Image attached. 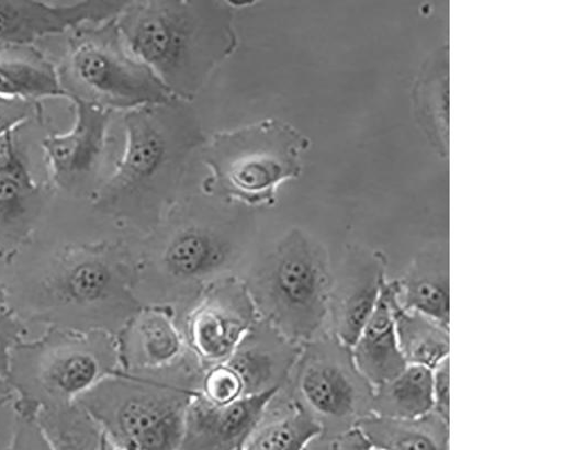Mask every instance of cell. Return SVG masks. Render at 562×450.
Returning a JSON list of instances; mask_svg holds the SVG:
<instances>
[{
    "mask_svg": "<svg viewBox=\"0 0 562 450\" xmlns=\"http://www.w3.org/2000/svg\"><path fill=\"white\" fill-rule=\"evenodd\" d=\"M137 262L121 243L68 245L38 273L7 285L24 322L117 337L144 307L136 294Z\"/></svg>",
    "mask_w": 562,
    "mask_h": 450,
    "instance_id": "1",
    "label": "cell"
},
{
    "mask_svg": "<svg viewBox=\"0 0 562 450\" xmlns=\"http://www.w3.org/2000/svg\"><path fill=\"white\" fill-rule=\"evenodd\" d=\"M115 25L128 53L184 99L199 93L236 43L231 9L207 0L128 2Z\"/></svg>",
    "mask_w": 562,
    "mask_h": 450,
    "instance_id": "2",
    "label": "cell"
},
{
    "mask_svg": "<svg viewBox=\"0 0 562 450\" xmlns=\"http://www.w3.org/2000/svg\"><path fill=\"white\" fill-rule=\"evenodd\" d=\"M117 168L93 194V207L133 229L153 234L176 195L184 164L201 143L199 127L170 102L128 111Z\"/></svg>",
    "mask_w": 562,
    "mask_h": 450,
    "instance_id": "3",
    "label": "cell"
},
{
    "mask_svg": "<svg viewBox=\"0 0 562 450\" xmlns=\"http://www.w3.org/2000/svg\"><path fill=\"white\" fill-rule=\"evenodd\" d=\"M203 374L190 350L165 369L122 370L76 403L100 425L116 450H177Z\"/></svg>",
    "mask_w": 562,
    "mask_h": 450,
    "instance_id": "4",
    "label": "cell"
},
{
    "mask_svg": "<svg viewBox=\"0 0 562 450\" xmlns=\"http://www.w3.org/2000/svg\"><path fill=\"white\" fill-rule=\"evenodd\" d=\"M121 371L115 336L49 327L13 349L7 381L15 394L14 410L38 416L67 407Z\"/></svg>",
    "mask_w": 562,
    "mask_h": 450,
    "instance_id": "5",
    "label": "cell"
},
{
    "mask_svg": "<svg viewBox=\"0 0 562 450\" xmlns=\"http://www.w3.org/2000/svg\"><path fill=\"white\" fill-rule=\"evenodd\" d=\"M333 281L329 254L300 229L281 239L244 280L259 318L300 345L324 334Z\"/></svg>",
    "mask_w": 562,
    "mask_h": 450,
    "instance_id": "6",
    "label": "cell"
},
{
    "mask_svg": "<svg viewBox=\"0 0 562 450\" xmlns=\"http://www.w3.org/2000/svg\"><path fill=\"white\" fill-rule=\"evenodd\" d=\"M307 147L303 134L278 120L217 134L205 150L212 172L207 190L248 205H270L278 188L301 173Z\"/></svg>",
    "mask_w": 562,
    "mask_h": 450,
    "instance_id": "7",
    "label": "cell"
},
{
    "mask_svg": "<svg viewBox=\"0 0 562 450\" xmlns=\"http://www.w3.org/2000/svg\"><path fill=\"white\" fill-rule=\"evenodd\" d=\"M67 100L78 99L111 112L171 102L173 95L126 49L115 19L71 32L58 67Z\"/></svg>",
    "mask_w": 562,
    "mask_h": 450,
    "instance_id": "8",
    "label": "cell"
},
{
    "mask_svg": "<svg viewBox=\"0 0 562 450\" xmlns=\"http://www.w3.org/2000/svg\"><path fill=\"white\" fill-rule=\"evenodd\" d=\"M232 237L206 224H186L169 234L150 256L137 259L136 294L140 302L171 306L181 315L213 283L232 277L238 262ZM146 304V305H148Z\"/></svg>",
    "mask_w": 562,
    "mask_h": 450,
    "instance_id": "9",
    "label": "cell"
},
{
    "mask_svg": "<svg viewBox=\"0 0 562 450\" xmlns=\"http://www.w3.org/2000/svg\"><path fill=\"white\" fill-rule=\"evenodd\" d=\"M286 389L323 437L334 439L371 415L374 389L358 370L351 347L331 333L303 345Z\"/></svg>",
    "mask_w": 562,
    "mask_h": 450,
    "instance_id": "10",
    "label": "cell"
},
{
    "mask_svg": "<svg viewBox=\"0 0 562 450\" xmlns=\"http://www.w3.org/2000/svg\"><path fill=\"white\" fill-rule=\"evenodd\" d=\"M181 318L187 347L205 371L225 362L259 314L244 280L232 275L210 285Z\"/></svg>",
    "mask_w": 562,
    "mask_h": 450,
    "instance_id": "11",
    "label": "cell"
},
{
    "mask_svg": "<svg viewBox=\"0 0 562 450\" xmlns=\"http://www.w3.org/2000/svg\"><path fill=\"white\" fill-rule=\"evenodd\" d=\"M71 128L46 135L41 147L54 188L71 196L95 194L112 112L78 99Z\"/></svg>",
    "mask_w": 562,
    "mask_h": 450,
    "instance_id": "12",
    "label": "cell"
},
{
    "mask_svg": "<svg viewBox=\"0 0 562 450\" xmlns=\"http://www.w3.org/2000/svg\"><path fill=\"white\" fill-rule=\"evenodd\" d=\"M128 2L82 0L74 3L0 0V44L29 47L38 40L117 18Z\"/></svg>",
    "mask_w": 562,
    "mask_h": 450,
    "instance_id": "13",
    "label": "cell"
},
{
    "mask_svg": "<svg viewBox=\"0 0 562 450\" xmlns=\"http://www.w3.org/2000/svg\"><path fill=\"white\" fill-rule=\"evenodd\" d=\"M386 278V259L376 251L352 249L334 273L330 333L352 347L376 307Z\"/></svg>",
    "mask_w": 562,
    "mask_h": 450,
    "instance_id": "14",
    "label": "cell"
},
{
    "mask_svg": "<svg viewBox=\"0 0 562 450\" xmlns=\"http://www.w3.org/2000/svg\"><path fill=\"white\" fill-rule=\"evenodd\" d=\"M279 393L214 404L199 391L187 410L183 435L177 450H240Z\"/></svg>",
    "mask_w": 562,
    "mask_h": 450,
    "instance_id": "15",
    "label": "cell"
},
{
    "mask_svg": "<svg viewBox=\"0 0 562 450\" xmlns=\"http://www.w3.org/2000/svg\"><path fill=\"white\" fill-rule=\"evenodd\" d=\"M303 345L259 318L236 350L222 363L245 397L286 389Z\"/></svg>",
    "mask_w": 562,
    "mask_h": 450,
    "instance_id": "16",
    "label": "cell"
},
{
    "mask_svg": "<svg viewBox=\"0 0 562 450\" xmlns=\"http://www.w3.org/2000/svg\"><path fill=\"white\" fill-rule=\"evenodd\" d=\"M116 339L124 371L165 369L190 351L176 310L167 305H144Z\"/></svg>",
    "mask_w": 562,
    "mask_h": 450,
    "instance_id": "17",
    "label": "cell"
},
{
    "mask_svg": "<svg viewBox=\"0 0 562 450\" xmlns=\"http://www.w3.org/2000/svg\"><path fill=\"white\" fill-rule=\"evenodd\" d=\"M397 304L449 328L450 268L447 249L431 247L418 254L405 274L389 281Z\"/></svg>",
    "mask_w": 562,
    "mask_h": 450,
    "instance_id": "18",
    "label": "cell"
},
{
    "mask_svg": "<svg viewBox=\"0 0 562 450\" xmlns=\"http://www.w3.org/2000/svg\"><path fill=\"white\" fill-rule=\"evenodd\" d=\"M46 189L31 172L0 176V259L12 261L34 237Z\"/></svg>",
    "mask_w": 562,
    "mask_h": 450,
    "instance_id": "19",
    "label": "cell"
},
{
    "mask_svg": "<svg viewBox=\"0 0 562 450\" xmlns=\"http://www.w3.org/2000/svg\"><path fill=\"white\" fill-rule=\"evenodd\" d=\"M0 98L40 104L67 99L58 67L34 45L0 44Z\"/></svg>",
    "mask_w": 562,
    "mask_h": 450,
    "instance_id": "20",
    "label": "cell"
},
{
    "mask_svg": "<svg viewBox=\"0 0 562 450\" xmlns=\"http://www.w3.org/2000/svg\"><path fill=\"white\" fill-rule=\"evenodd\" d=\"M351 350L358 370L373 389L406 369L407 363L398 345L394 313L385 285L376 307Z\"/></svg>",
    "mask_w": 562,
    "mask_h": 450,
    "instance_id": "21",
    "label": "cell"
},
{
    "mask_svg": "<svg viewBox=\"0 0 562 450\" xmlns=\"http://www.w3.org/2000/svg\"><path fill=\"white\" fill-rule=\"evenodd\" d=\"M416 119L431 144L448 155L449 135V55L439 47L422 66L413 88Z\"/></svg>",
    "mask_w": 562,
    "mask_h": 450,
    "instance_id": "22",
    "label": "cell"
},
{
    "mask_svg": "<svg viewBox=\"0 0 562 450\" xmlns=\"http://www.w3.org/2000/svg\"><path fill=\"white\" fill-rule=\"evenodd\" d=\"M356 428L380 450H449V420L436 412L409 419L370 415Z\"/></svg>",
    "mask_w": 562,
    "mask_h": 450,
    "instance_id": "23",
    "label": "cell"
},
{
    "mask_svg": "<svg viewBox=\"0 0 562 450\" xmlns=\"http://www.w3.org/2000/svg\"><path fill=\"white\" fill-rule=\"evenodd\" d=\"M401 351L407 365L434 370L449 358V328L414 311L402 308L394 299L389 280L385 283Z\"/></svg>",
    "mask_w": 562,
    "mask_h": 450,
    "instance_id": "24",
    "label": "cell"
},
{
    "mask_svg": "<svg viewBox=\"0 0 562 450\" xmlns=\"http://www.w3.org/2000/svg\"><path fill=\"white\" fill-rule=\"evenodd\" d=\"M434 412L432 370L407 365L394 379L374 387L371 415L409 419Z\"/></svg>",
    "mask_w": 562,
    "mask_h": 450,
    "instance_id": "25",
    "label": "cell"
},
{
    "mask_svg": "<svg viewBox=\"0 0 562 450\" xmlns=\"http://www.w3.org/2000/svg\"><path fill=\"white\" fill-rule=\"evenodd\" d=\"M322 437V428L288 400L271 416L266 413L240 450H307Z\"/></svg>",
    "mask_w": 562,
    "mask_h": 450,
    "instance_id": "26",
    "label": "cell"
},
{
    "mask_svg": "<svg viewBox=\"0 0 562 450\" xmlns=\"http://www.w3.org/2000/svg\"><path fill=\"white\" fill-rule=\"evenodd\" d=\"M37 418L55 450H116L100 425L76 402L41 412Z\"/></svg>",
    "mask_w": 562,
    "mask_h": 450,
    "instance_id": "27",
    "label": "cell"
},
{
    "mask_svg": "<svg viewBox=\"0 0 562 450\" xmlns=\"http://www.w3.org/2000/svg\"><path fill=\"white\" fill-rule=\"evenodd\" d=\"M29 330L9 300L7 284L0 283V379L7 380L13 349Z\"/></svg>",
    "mask_w": 562,
    "mask_h": 450,
    "instance_id": "28",
    "label": "cell"
},
{
    "mask_svg": "<svg viewBox=\"0 0 562 450\" xmlns=\"http://www.w3.org/2000/svg\"><path fill=\"white\" fill-rule=\"evenodd\" d=\"M13 435L8 450H55L37 415L14 410Z\"/></svg>",
    "mask_w": 562,
    "mask_h": 450,
    "instance_id": "29",
    "label": "cell"
},
{
    "mask_svg": "<svg viewBox=\"0 0 562 450\" xmlns=\"http://www.w3.org/2000/svg\"><path fill=\"white\" fill-rule=\"evenodd\" d=\"M40 113V104L0 98V135L19 130Z\"/></svg>",
    "mask_w": 562,
    "mask_h": 450,
    "instance_id": "30",
    "label": "cell"
},
{
    "mask_svg": "<svg viewBox=\"0 0 562 450\" xmlns=\"http://www.w3.org/2000/svg\"><path fill=\"white\" fill-rule=\"evenodd\" d=\"M434 412L450 419V365L449 358L432 370Z\"/></svg>",
    "mask_w": 562,
    "mask_h": 450,
    "instance_id": "31",
    "label": "cell"
},
{
    "mask_svg": "<svg viewBox=\"0 0 562 450\" xmlns=\"http://www.w3.org/2000/svg\"><path fill=\"white\" fill-rule=\"evenodd\" d=\"M15 132L0 135V176L21 175L30 171L19 151Z\"/></svg>",
    "mask_w": 562,
    "mask_h": 450,
    "instance_id": "32",
    "label": "cell"
},
{
    "mask_svg": "<svg viewBox=\"0 0 562 450\" xmlns=\"http://www.w3.org/2000/svg\"><path fill=\"white\" fill-rule=\"evenodd\" d=\"M331 450H380L374 448L358 428H352L333 439Z\"/></svg>",
    "mask_w": 562,
    "mask_h": 450,
    "instance_id": "33",
    "label": "cell"
},
{
    "mask_svg": "<svg viewBox=\"0 0 562 450\" xmlns=\"http://www.w3.org/2000/svg\"><path fill=\"white\" fill-rule=\"evenodd\" d=\"M15 394L7 380L0 379V409L14 402Z\"/></svg>",
    "mask_w": 562,
    "mask_h": 450,
    "instance_id": "34",
    "label": "cell"
}]
</instances>
